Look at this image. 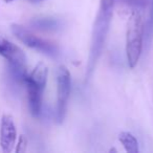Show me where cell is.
Wrapping results in <instances>:
<instances>
[{
	"instance_id": "8992f818",
	"label": "cell",
	"mask_w": 153,
	"mask_h": 153,
	"mask_svg": "<svg viewBox=\"0 0 153 153\" xmlns=\"http://www.w3.org/2000/svg\"><path fill=\"white\" fill-rule=\"evenodd\" d=\"M71 90V76L67 67L60 65L57 69V121L62 123L67 111Z\"/></svg>"
},
{
	"instance_id": "9c48e42d",
	"label": "cell",
	"mask_w": 153,
	"mask_h": 153,
	"mask_svg": "<svg viewBox=\"0 0 153 153\" xmlns=\"http://www.w3.org/2000/svg\"><path fill=\"white\" fill-rule=\"evenodd\" d=\"M119 140L125 150L129 153H137L140 151L138 148V142L135 136L132 133L127 131H123L119 134Z\"/></svg>"
},
{
	"instance_id": "52a82bcc",
	"label": "cell",
	"mask_w": 153,
	"mask_h": 153,
	"mask_svg": "<svg viewBox=\"0 0 153 153\" xmlns=\"http://www.w3.org/2000/svg\"><path fill=\"white\" fill-rule=\"evenodd\" d=\"M17 138V129L11 115L4 114L1 120L0 127V145L4 153H10L14 150Z\"/></svg>"
},
{
	"instance_id": "ba28073f",
	"label": "cell",
	"mask_w": 153,
	"mask_h": 153,
	"mask_svg": "<svg viewBox=\"0 0 153 153\" xmlns=\"http://www.w3.org/2000/svg\"><path fill=\"white\" fill-rule=\"evenodd\" d=\"M30 25L33 27L40 30H45V32H56L60 30L63 26L61 20L56 19V18H38L34 19L30 22Z\"/></svg>"
},
{
	"instance_id": "6da1fadb",
	"label": "cell",
	"mask_w": 153,
	"mask_h": 153,
	"mask_svg": "<svg viewBox=\"0 0 153 153\" xmlns=\"http://www.w3.org/2000/svg\"><path fill=\"white\" fill-rule=\"evenodd\" d=\"M114 0H101L97 16L94 18L90 38V47L86 64V82L90 79L102 56L106 39L108 36L110 24L112 21Z\"/></svg>"
},
{
	"instance_id": "3957f363",
	"label": "cell",
	"mask_w": 153,
	"mask_h": 153,
	"mask_svg": "<svg viewBox=\"0 0 153 153\" xmlns=\"http://www.w3.org/2000/svg\"><path fill=\"white\" fill-rule=\"evenodd\" d=\"M48 69L44 63H39L35 66L30 74H26L24 82L27 90L28 107L32 115L38 117L41 114L43 102V92L46 87Z\"/></svg>"
},
{
	"instance_id": "8fae6325",
	"label": "cell",
	"mask_w": 153,
	"mask_h": 153,
	"mask_svg": "<svg viewBox=\"0 0 153 153\" xmlns=\"http://www.w3.org/2000/svg\"><path fill=\"white\" fill-rule=\"evenodd\" d=\"M25 145H26V140H25V138L23 137V136H21L20 137V140H19V143H18V145H17V148H16V151L18 152V150H19V148L20 147H22V152H23L24 150H25Z\"/></svg>"
},
{
	"instance_id": "7a4b0ae2",
	"label": "cell",
	"mask_w": 153,
	"mask_h": 153,
	"mask_svg": "<svg viewBox=\"0 0 153 153\" xmlns=\"http://www.w3.org/2000/svg\"><path fill=\"white\" fill-rule=\"evenodd\" d=\"M145 22L142 14L133 11L130 15L126 28V57L130 68H134L140 61L144 47Z\"/></svg>"
},
{
	"instance_id": "7c38bea8",
	"label": "cell",
	"mask_w": 153,
	"mask_h": 153,
	"mask_svg": "<svg viewBox=\"0 0 153 153\" xmlns=\"http://www.w3.org/2000/svg\"><path fill=\"white\" fill-rule=\"evenodd\" d=\"M4 1H7V2H11V1H14V0H4Z\"/></svg>"
},
{
	"instance_id": "5b68a950",
	"label": "cell",
	"mask_w": 153,
	"mask_h": 153,
	"mask_svg": "<svg viewBox=\"0 0 153 153\" xmlns=\"http://www.w3.org/2000/svg\"><path fill=\"white\" fill-rule=\"evenodd\" d=\"M11 28L13 34L16 36V38L21 41L23 44H25L26 46L51 58V59H57L61 55L60 48L55 43L36 36L27 28L23 27L21 25H18V24H13Z\"/></svg>"
},
{
	"instance_id": "4fadbf2b",
	"label": "cell",
	"mask_w": 153,
	"mask_h": 153,
	"mask_svg": "<svg viewBox=\"0 0 153 153\" xmlns=\"http://www.w3.org/2000/svg\"><path fill=\"white\" fill-rule=\"evenodd\" d=\"M30 1H40V0H30Z\"/></svg>"
},
{
	"instance_id": "30bf717a",
	"label": "cell",
	"mask_w": 153,
	"mask_h": 153,
	"mask_svg": "<svg viewBox=\"0 0 153 153\" xmlns=\"http://www.w3.org/2000/svg\"><path fill=\"white\" fill-rule=\"evenodd\" d=\"M114 1H119V2L123 3L127 7H132L134 11L145 9L151 2V0H114Z\"/></svg>"
},
{
	"instance_id": "277c9868",
	"label": "cell",
	"mask_w": 153,
	"mask_h": 153,
	"mask_svg": "<svg viewBox=\"0 0 153 153\" xmlns=\"http://www.w3.org/2000/svg\"><path fill=\"white\" fill-rule=\"evenodd\" d=\"M0 56L7 60L10 74L16 82H24L26 74V56L19 46L14 43L0 39Z\"/></svg>"
}]
</instances>
